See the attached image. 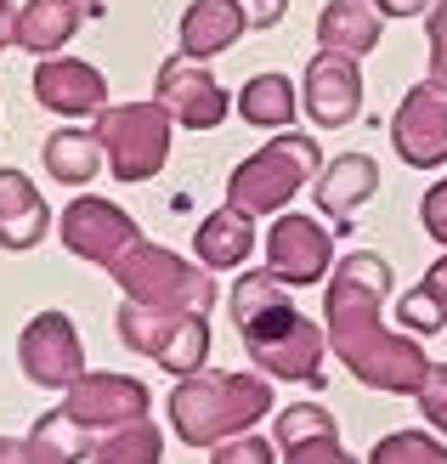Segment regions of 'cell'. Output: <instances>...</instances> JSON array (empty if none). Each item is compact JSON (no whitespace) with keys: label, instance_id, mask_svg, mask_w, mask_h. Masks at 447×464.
Wrapping results in <instances>:
<instances>
[{"label":"cell","instance_id":"cb8c5ba5","mask_svg":"<svg viewBox=\"0 0 447 464\" xmlns=\"http://www.w3.org/2000/svg\"><path fill=\"white\" fill-rule=\"evenodd\" d=\"M447 323V255L419 277V284L396 300V329H413V334H436Z\"/></svg>","mask_w":447,"mask_h":464},{"label":"cell","instance_id":"ac0fdd59","mask_svg":"<svg viewBox=\"0 0 447 464\" xmlns=\"http://www.w3.org/2000/svg\"><path fill=\"white\" fill-rule=\"evenodd\" d=\"M244 29H249V17H244L238 0H193L181 17V57L209 63V57L232 52Z\"/></svg>","mask_w":447,"mask_h":464},{"label":"cell","instance_id":"6da1fadb","mask_svg":"<svg viewBox=\"0 0 447 464\" xmlns=\"http://www.w3.org/2000/svg\"><path fill=\"white\" fill-rule=\"evenodd\" d=\"M385 300H391V266L380 261L374 249L345 255L328 277V340L335 352L351 362V374L374 391H413L425 385L431 374V357L419 352L408 334L385 329Z\"/></svg>","mask_w":447,"mask_h":464},{"label":"cell","instance_id":"836d02e7","mask_svg":"<svg viewBox=\"0 0 447 464\" xmlns=\"http://www.w3.org/2000/svg\"><path fill=\"white\" fill-rule=\"evenodd\" d=\"M6 459H17V442H6V436H0V464Z\"/></svg>","mask_w":447,"mask_h":464},{"label":"cell","instance_id":"f546056e","mask_svg":"<svg viewBox=\"0 0 447 464\" xmlns=\"http://www.w3.org/2000/svg\"><path fill=\"white\" fill-rule=\"evenodd\" d=\"M244 6V17H249V29H277L284 23V12H289V0H238Z\"/></svg>","mask_w":447,"mask_h":464},{"label":"cell","instance_id":"8992f818","mask_svg":"<svg viewBox=\"0 0 447 464\" xmlns=\"http://www.w3.org/2000/svg\"><path fill=\"white\" fill-rule=\"evenodd\" d=\"M170 130L176 120L159 102H125V108H102L97 113V142L108 153V170L120 181H148L164 170L170 159Z\"/></svg>","mask_w":447,"mask_h":464},{"label":"cell","instance_id":"9c48e42d","mask_svg":"<svg viewBox=\"0 0 447 464\" xmlns=\"http://www.w3.org/2000/svg\"><path fill=\"white\" fill-rule=\"evenodd\" d=\"M17 357H23V374L45 391H74L85 380V352H80V334L63 312H40L29 329L17 334Z\"/></svg>","mask_w":447,"mask_h":464},{"label":"cell","instance_id":"8fae6325","mask_svg":"<svg viewBox=\"0 0 447 464\" xmlns=\"http://www.w3.org/2000/svg\"><path fill=\"white\" fill-rule=\"evenodd\" d=\"M63 244L68 255H80V261H97V266H113L120 255L142 238L136 232V221L120 210V204H108V198H74L63 210Z\"/></svg>","mask_w":447,"mask_h":464},{"label":"cell","instance_id":"30bf717a","mask_svg":"<svg viewBox=\"0 0 447 464\" xmlns=\"http://www.w3.org/2000/svg\"><path fill=\"white\" fill-rule=\"evenodd\" d=\"M391 142H396V159L413 170H442L447 165V91H436L431 80L413 85L403 108L391 120Z\"/></svg>","mask_w":447,"mask_h":464},{"label":"cell","instance_id":"3957f363","mask_svg":"<svg viewBox=\"0 0 447 464\" xmlns=\"http://www.w3.org/2000/svg\"><path fill=\"white\" fill-rule=\"evenodd\" d=\"M317 170H323L317 136H300V130L272 136L261 153L244 159V165L232 170V181H227V204H232V210H244V216H255V221H261V216H277Z\"/></svg>","mask_w":447,"mask_h":464},{"label":"cell","instance_id":"d6a6232c","mask_svg":"<svg viewBox=\"0 0 447 464\" xmlns=\"http://www.w3.org/2000/svg\"><path fill=\"white\" fill-rule=\"evenodd\" d=\"M0 45H17V12H12V0H0Z\"/></svg>","mask_w":447,"mask_h":464},{"label":"cell","instance_id":"277c9868","mask_svg":"<svg viewBox=\"0 0 447 464\" xmlns=\"http://www.w3.org/2000/svg\"><path fill=\"white\" fill-rule=\"evenodd\" d=\"M272 408V391L261 374H199L170 397V420L187 442H216L227 430H244Z\"/></svg>","mask_w":447,"mask_h":464},{"label":"cell","instance_id":"d6986e66","mask_svg":"<svg viewBox=\"0 0 447 464\" xmlns=\"http://www.w3.org/2000/svg\"><path fill=\"white\" fill-rule=\"evenodd\" d=\"M385 12L374 0H328L317 17V52H340V57H368L380 45Z\"/></svg>","mask_w":447,"mask_h":464},{"label":"cell","instance_id":"1f68e13d","mask_svg":"<svg viewBox=\"0 0 447 464\" xmlns=\"http://www.w3.org/2000/svg\"><path fill=\"white\" fill-rule=\"evenodd\" d=\"M374 6H380L385 17H419V12L431 6V0H374Z\"/></svg>","mask_w":447,"mask_h":464},{"label":"cell","instance_id":"44dd1931","mask_svg":"<svg viewBox=\"0 0 447 464\" xmlns=\"http://www.w3.org/2000/svg\"><path fill=\"white\" fill-rule=\"evenodd\" d=\"M80 0H29L17 12V45L23 52H40V57H57L80 29Z\"/></svg>","mask_w":447,"mask_h":464},{"label":"cell","instance_id":"9a60e30c","mask_svg":"<svg viewBox=\"0 0 447 464\" xmlns=\"http://www.w3.org/2000/svg\"><path fill=\"white\" fill-rule=\"evenodd\" d=\"M374 193H380V165H374L368 153H340L335 165L317 170V188H312L317 210L340 227H351V216H357Z\"/></svg>","mask_w":447,"mask_h":464},{"label":"cell","instance_id":"d4e9b609","mask_svg":"<svg viewBox=\"0 0 447 464\" xmlns=\"http://www.w3.org/2000/svg\"><path fill=\"white\" fill-rule=\"evenodd\" d=\"M374 464H447V448H436L431 436L403 430V436H385V442H380V459H374Z\"/></svg>","mask_w":447,"mask_h":464},{"label":"cell","instance_id":"2e32d148","mask_svg":"<svg viewBox=\"0 0 447 464\" xmlns=\"http://www.w3.org/2000/svg\"><path fill=\"white\" fill-rule=\"evenodd\" d=\"M148 408V391L125 380V374H85L74 391H68L63 413L80 425H102V420H142Z\"/></svg>","mask_w":447,"mask_h":464},{"label":"cell","instance_id":"7402d4cb","mask_svg":"<svg viewBox=\"0 0 447 464\" xmlns=\"http://www.w3.org/2000/svg\"><path fill=\"white\" fill-rule=\"evenodd\" d=\"M108 165V153L97 142V130H80V125H63L45 136V170L52 181H68V188H85L91 176Z\"/></svg>","mask_w":447,"mask_h":464},{"label":"cell","instance_id":"4fadbf2b","mask_svg":"<svg viewBox=\"0 0 447 464\" xmlns=\"http://www.w3.org/2000/svg\"><path fill=\"white\" fill-rule=\"evenodd\" d=\"M306 113L312 125L323 130H340L363 113V74H357V57H340V52H317L306 63Z\"/></svg>","mask_w":447,"mask_h":464},{"label":"cell","instance_id":"7a4b0ae2","mask_svg":"<svg viewBox=\"0 0 447 464\" xmlns=\"http://www.w3.org/2000/svg\"><path fill=\"white\" fill-rule=\"evenodd\" d=\"M232 317H238V334L249 345L255 368H267L277 380H317L328 334L289 306V289L277 277L244 272L238 289H232Z\"/></svg>","mask_w":447,"mask_h":464},{"label":"cell","instance_id":"4316f807","mask_svg":"<svg viewBox=\"0 0 447 464\" xmlns=\"http://www.w3.org/2000/svg\"><path fill=\"white\" fill-rule=\"evenodd\" d=\"M419 408H425V420L447 430V362H431L425 385H419Z\"/></svg>","mask_w":447,"mask_h":464},{"label":"cell","instance_id":"ffe728a7","mask_svg":"<svg viewBox=\"0 0 447 464\" xmlns=\"http://www.w3.org/2000/svg\"><path fill=\"white\" fill-rule=\"evenodd\" d=\"M193 249H199V261H204L209 272H232V266H244L249 255H255V216L232 210V204H221V210L199 227Z\"/></svg>","mask_w":447,"mask_h":464},{"label":"cell","instance_id":"5bb4252c","mask_svg":"<svg viewBox=\"0 0 447 464\" xmlns=\"http://www.w3.org/2000/svg\"><path fill=\"white\" fill-rule=\"evenodd\" d=\"M34 102L63 113V120H91L108 108V80L80 57H45L34 68Z\"/></svg>","mask_w":447,"mask_h":464},{"label":"cell","instance_id":"52a82bcc","mask_svg":"<svg viewBox=\"0 0 447 464\" xmlns=\"http://www.w3.org/2000/svg\"><path fill=\"white\" fill-rule=\"evenodd\" d=\"M120 340L148 352L170 374H199L209 357V323L204 312H170V306H120Z\"/></svg>","mask_w":447,"mask_h":464},{"label":"cell","instance_id":"5b68a950","mask_svg":"<svg viewBox=\"0 0 447 464\" xmlns=\"http://www.w3.org/2000/svg\"><path fill=\"white\" fill-rule=\"evenodd\" d=\"M113 277H120V289L136 306H170V312H209L216 306V284H209L204 272H193L181 255L159 249L148 238H136L120 261H113Z\"/></svg>","mask_w":447,"mask_h":464},{"label":"cell","instance_id":"f1b7e54d","mask_svg":"<svg viewBox=\"0 0 447 464\" xmlns=\"http://www.w3.org/2000/svg\"><path fill=\"white\" fill-rule=\"evenodd\" d=\"M419 221H425V232L447 249V181H436V188L419 198Z\"/></svg>","mask_w":447,"mask_h":464},{"label":"cell","instance_id":"484cf974","mask_svg":"<svg viewBox=\"0 0 447 464\" xmlns=\"http://www.w3.org/2000/svg\"><path fill=\"white\" fill-rule=\"evenodd\" d=\"M153 459H159V436L142 420H131V442L113 436V442L102 448V464H153Z\"/></svg>","mask_w":447,"mask_h":464},{"label":"cell","instance_id":"603a6c76","mask_svg":"<svg viewBox=\"0 0 447 464\" xmlns=\"http://www.w3.org/2000/svg\"><path fill=\"white\" fill-rule=\"evenodd\" d=\"M238 113L255 130H289L295 113H300V91H295L289 74H255L238 91Z\"/></svg>","mask_w":447,"mask_h":464},{"label":"cell","instance_id":"83f0119b","mask_svg":"<svg viewBox=\"0 0 447 464\" xmlns=\"http://www.w3.org/2000/svg\"><path fill=\"white\" fill-rule=\"evenodd\" d=\"M431 85L447 91V0H436L431 12Z\"/></svg>","mask_w":447,"mask_h":464},{"label":"cell","instance_id":"7c38bea8","mask_svg":"<svg viewBox=\"0 0 447 464\" xmlns=\"http://www.w3.org/2000/svg\"><path fill=\"white\" fill-rule=\"evenodd\" d=\"M153 91H159V108L170 113L176 125H187V130H209V125H221L227 120V91L204 74V68L193 63V57H170L159 68V80H153Z\"/></svg>","mask_w":447,"mask_h":464},{"label":"cell","instance_id":"e0dca14e","mask_svg":"<svg viewBox=\"0 0 447 464\" xmlns=\"http://www.w3.org/2000/svg\"><path fill=\"white\" fill-rule=\"evenodd\" d=\"M45 232H52V210L34 193V181L23 170H0V249H34Z\"/></svg>","mask_w":447,"mask_h":464},{"label":"cell","instance_id":"4dcf8cb0","mask_svg":"<svg viewBox=\"0 0 447 464\" xmlns=\"http://www.w3.org/2000/svg\"><path fill=\"white\" fill-rule=\"evenodd\" d=\"M216 464H272V448L267 442H238V448H227Z\"/></svg>","mask_w":447,"mask_h":464},{"label":"cell","instance_id":"ba28073f","mask_svg":"<svg viewBox=\"0 0 447 464\" xmlns=\"http://www.w3.org/2000/svg\"><path fill=\"white\" fill-rule=\"evenodd\" d=\"M328 272H335V227L312 216H277L267 227V277H277L284 289H306Z\"/></svg>","mask_w":447,"mask_h":464}]
</instances>
